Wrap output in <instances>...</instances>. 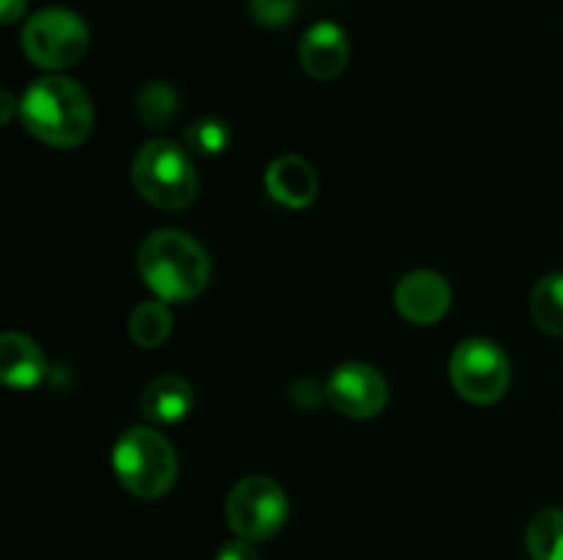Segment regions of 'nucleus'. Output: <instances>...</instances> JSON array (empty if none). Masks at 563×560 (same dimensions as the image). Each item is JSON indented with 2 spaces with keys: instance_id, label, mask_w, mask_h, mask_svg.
<instances>
[{
  "instance_id": "obj_21",
  "label": "nucleus",
  "mask_w": 563,
  "mask_h": 560,
  "mask_svg": "<svg viewBox=\"0 0 563 560\" xmlns=\"http://www.w3.org/2000/svg\"><path fill=\"white\" fill-rule=\"evenodd\" d=\"M25 14V0H0V20L9 25Z\"/></svg>"
},
{
  "instance_id": "obj_8",
  "label": "nucleus",
  "mask_w": 563,
  "mask_h": 560,
  "mask_svg": "<svg viewBox=\"0 0 563 560\" xmlns=\"http://www.w3.org/2000/svg\"><path fill=\"white\" fill-rule=\"evenodd\" d=\"M328 401L352 421H368L377 417L388 404V382L383 373L368 362H341L333 373H330L328 384H324Z\"/></svg>"
},
{
  "instance_id": "obj_12",
  "label": "nucleus",
  "mask_w": 563,
  "mask_h": 560,
  "mask_svg": "<svg viewBox=\"0 0 563 560\" xmlns=\"http://www.w3.org/2000/svg\"><path fill=\"white\" fill-rule=\"evenodd\" d=\"M196 406V390L179 373H165L154 382L146 384L141 395V412L146 421L157 426H170V423L185 421Z\"/></svg>"
},
{
  "instance_id": "obj_3",
  "label": "nucleus",
  "mask_w": 563,
  "mask_h": 560,
  "mask_svg": "<svg viewBox=\"0 0 563 560\" xmlns=\"http://www.w3.org/2000/svg\"><path fill=\"white\" fill-rule=\"evenodd\" d=\"M110 464L121 486L141 500L163 497L179 478V459H176L174 445L152 426L126 428L115 439Z\"/></svg>"
},
{
  "instance_id": "obj_17",
  "label": "nucleus",
  "mask_w": 563,
  "mask_h": 560,
  "mask_svg": "<svg viewBox=\"0 0 563 560\" xmlns=\"http://www.w3.org/2000/svg\"><path fill=\"white\" fill-rule=\"evenodd\" d=\"M531 316L542 333L563 338V272L544 275L533 285Z\"/></svg>"
},
{
  "instance_id": "obj_16",
  "label": "nucleus",
  "mask_w": 563,
  "mask_h": 560,
  "mask_svg": "<svg viewBox=\"0 0 563 560\" xmlns=\"http://www.w3.org/2000/svg\"><path fill=\"white\" fill-rule=\"evenodd\" d=\"M526 549L531 560H563V508H544L528 522Z\"/></svg>"
},
{
  "instance_id": "obj_4",
  "label": "nucleus",
  "mask_w": 563,
  "mask_h": 560,
  "mask_svg": "<svg viewBox=\"0 0 563 560\" xmlns=\"http://www.w3.org/2000/svg\"><path fill=\"white\" fill-rule=\"evenodd\" d=\"M130 176L143 201L163 212L187 209L198 195V173L190 154L165 137H154L137 148Z\"/></svg>"
},
{
  "instance_id": "obj_9",
  "label": "nucleus",
  "mask_w": 563,
  "mask_h": 560,
  "mask_svg": "<svg viewBox=\"0 0 563 560\" xmlns=\"http://www.w3.org/2000/svg\"><path fill=\"white\" fill-rule=\"evenodd\" d=\"M394 305L399 316L410 324L440 322L451 307V285L434 269H412L396 283Z\"/></svg>"
},
{
  "instance_id": "obj_11",
  "label": "nucleus",
  "mask_w": 563,
  "mask_h": 560,
  "mask_svg": "<svg viewBox=\"0 0 563 560\" xmlns=\"http://www.w3.org/2000/svg\"><path fill=\"white\" fill-rule=\"evenodd\" d=\"M264 187H267V195L280 206L306 209L317 201L319 179L311 163L297 154H286V157L269 163L267 173H264Z\"/></svg>"
},
{
  "instance_id": "obj_14",
  "label": "nucleus",
  "mask_w": 563,
  "mask_h": 560,
  "mask_svg": "<svg viewBox=\"0 0 563 560\" xmlns=\"http://www.w3.org/2000/svg\"><path fill=\"white\" fill-rule=\"evenodd\" d=\"M137 119L148 130H168L179 115V91L165 80H152L137 91L135 99Z\"/></svg>"
},
{
  "instance_id": "obj_2",
  "label": "nucleus",
  "mask_w": 563,
  "mask_h": 560,
  "mask_svg": "<svg viewBox=\"0 0 563 560\" xmlns=\"http://www.w3.org/2000/svg\"><path fill=\"white\" fill-rule=\"evenodd\" d=\"M20 119L25 130L47 146L77 148L93 130V104L77 80L47 75L22 93Z\"/></svg>"
},
{
  "instance_id": "obj_15",
  "label": "nucleus",
  "mask_w": 563,
  "mask_h": 560,
  "mask_svg": "<svg viewBox=\"0 0 563 560\" xmlns=\"http://www.w3.org/2000/svg\"><path fill=\"white\" fill-rule=\"evenodd\" d=\"M170 329H174V316H170L168 302L146 300L130 313V338L141 349H157L168 340Z\"/></svg>"
},
{
  "instance_id": "obj_6",
  "label": "nucleus",
  "mask_w": 563,
  "mask_h": 560,
  "mask_svg": "<svg viewBox=\"0 0 563 560\" xmlns=\"http://www.w3.org/2000/svg\"><path fill=\"white\" fill-rule=\"evenodd\" d=\"M225 519L236 538L267 541L289 519V497L275 478L247 475L236 483L225 500Z\"/></svg>"
},
{
  "instance_id": "obj_13",
  "label": "nucleus",
  "mask_w": 563,
  "mask_h": 560,
  "mask_svg": "<svg viewBox=\"0 0 563 560\" xmlns=\"http://www.w3.org/2000/svg\"><path fill=\"white\" fill-rule=\"evenodd\" d=\"M47 373L44 351L22 333H5L0 338V379L14 390H31Z\"/></svg>"
},
{
  "instance_id": "obj_18",
  "label": "nucleus",
  "mask_w": 563,
  "mask_h": 560,
  "mask_svg": "<svg viewBox=\"0 0 563 560\" xmlns=\"http://www.w3.org/2000/svg\"><path fill=\"white\" fill-rule=\"evenodd\" d=\"M185 143L187 148L203 154V157H214V154H223L229 148L231 130L218 115H201L185 130Z\"/></svg>"
},
{
  "instance_id": "obj_22",
  "label": "nucleus",
  "mask_w": 563,
  "mask_h": 560,
  "mask_svg": "<svg viewBox=\"0 0 563 560\" xmlns=\"http://www.w3.org/2000/svg\"><path fill=\"white\" fill-rule=\"evenodd\" d=\"M0 99H3V124H9L11 113H14V110L20 113V102H14V97H11L9 91H3V97Z\"/></svg>"
},
{
  "instance_id": "obj_7",
  "label": "nucleus",
  "mask_w": 563,
  "mask_h": 560,
  "mask_svg": "<svg viewBox=\"0 0 563 560\" xmlns=\"http://www.w3.org/2000/svg\"><path fill=\"white\" fill-rule=\"evenodd\" d=\"M451 384L471 404H495L511 384V366L495 340L467 338L454 349L449 362Z\"/></svg>"
},
{
  "instance_id": "obj_10",
  "label": "nucleus",
  "mask_w": 563,
  "mask_h": 560,
  "mask_svg": "<svg viewBox=\"0 0 563 560\" xmlns=\"http://www.w3.org/2000/svg\"><path fill=\"white\" fill-rule=\"evenodd\" d=\"M350 36L335 22H317L302 33L300 66L313 80H333L350 64Z\"/></svg>"
},
{
  "instance_id": "obj_20",
  "label": "nucleus",
  "mask_w": 563,
  "mask_h": 560,
  "mask_svg": "<svg viewBox=\"0 0 563 560\" xmlns=\"http://www.w3.org/2000/svg\"><path fill=\"white\" fill-rule=\"evenodd\" d=\"M214 560H258V552L253 549V541L234 538V541L223 544V547L218 549V558Z\"/></svg>"
},
{
  "instance_id": "obj_5",
  "label": "nucleus",
  "mask_w": 563,
  "mask_h": 560,
  "mask_svg": "<svg viewBox=\"0 0 563 560\" xmlns=\"http://www.w3.org/2000/svg\"><path fill=\"white\" fill-rule=\"evenodd\" d=\"M91 33L86 20L71 9H44L22 27V49L38 69L60 71L88 53Z\"/></svg>"
},
{
  "instance_id": "obj_19",
  "label": "nucleus",
  "mask_w": 563,
  "mask_h": 560,
  "mask_svg": "<svg viewBox=\"0 0 563 560\" xmlns=\"http://www.w3.org/2000/svg\"><path fill=\"white\" fill-rule=\"evenodd\" d=\"M253 22L262 27H286L300 11V0H247Z\"/></svg>"
},
{
  "instance_id": "obj_1",
  "label": "nucleus",
  "mask_w": 563,
  "mask_h": 560,
  "mask_svg": "<svg viewBox=\"0 0 563 560\" xmlns=\"http://www.w3.org/2000/svg\"><path fill=\"white\" fill-rule=\"evenodd\" d=\"M137 272L163 302H190L212 278V261L198 239L176 228L152 231L137 247Z\"/></svg>"
}]
</instances>
